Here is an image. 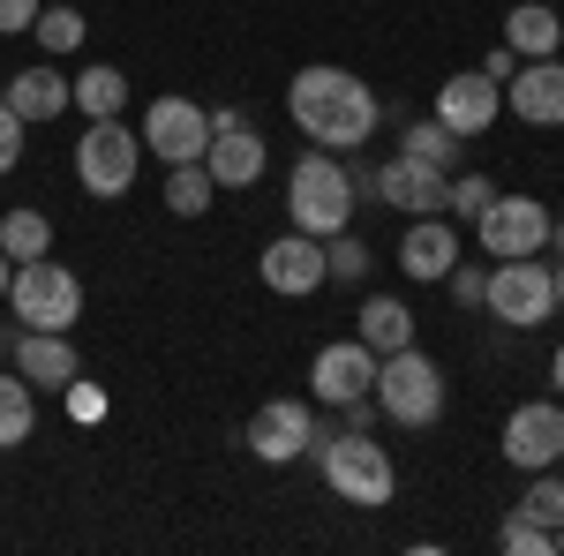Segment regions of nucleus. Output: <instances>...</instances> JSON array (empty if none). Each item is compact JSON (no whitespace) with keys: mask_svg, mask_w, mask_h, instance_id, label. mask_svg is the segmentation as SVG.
<instances>
[{"mask_svg":"<svg viewBox=\"0 0 564 556\" xmlns=\"http://www.w3.org/2000/svg\"><path fill=\"white\" fill-rule=\"evenodd\" d=\"M286 113H294V129H302L316 151H339V159L361 151V143L377 135V121H384L377 90L361 84L354 68H339V61H308V68H294Z\"/></svg>","mask_w":564,"mask_h":556,"instance_id":"1","label":"nucleus"},{"mask_svg":"<svg viewBox=\"0 0 564 556\" xmlns=\"http://www.w3.org/2000/svg\"><path fill=\"white\" fill-rule=\"evenodd\" d=\"M316 467L332 481V497L354 504V512H384L391 497H399V467H391V451L369 428H332V436L316 444Z\"/></svg>","mask_w":564,"mask_h":556,"instance_id":"2","label":"nucleus"},{"mask_svg":"<svg viewBox=\"0 0 564 556\" xmlns=\"http://www.w3.org/2000/svg\"><path fill=\"white\" fill-rule=\"evenodd\" d=\"M354 204H361V196H354V173L339 166V151H308V159H294V173H286V211H294L302 233H316V241L347 233Z\"/></svg>","mask_w":564,"mask_h":556,"instance_id":"3","label":"nucleus"},{"mask_svg":"<svg viewBox=\"0 0 564 556\" xmlns=\"http://www.w3.org/2000/svg\"><path fill=\"white\" fill-rule=\"evenodd\" d=\"M377 414L399 428H436L444 422V369L422 346H399L377 361Z\"/></svg>","mask_w":564,"mask_h":556,"instance_id":"4","label":"nucleus"},{"mask_svg":"<svg viewBox=\"0 0 564 556\" xmlns=\"http://www.w3.org/2000/svg\"><path fill=\"white\" fill-rule=\"evenodd\" d=\"M8 316H15L23 331H68V324L84 316V279H76L68 263H53V257L15 263V279H8Z\"/></svg>","mask_w":564,"mask_h":556,"instance_id":"5","label":"nucleus"},{"mask_svg":"<svg viewBox=\"0 0 564 556\" xmlns=\"http://www.w3.org/2000/svg\"><path fill=\"white\" fill-rule=\"evenodd\" d=\"M135 173H143V135L129 121H90L76 135V181H84L98 204H121L135 188Z\"/></svg>","mask_w":564,"mask_h":556,"instance_id":"6","label":"nucleus"},{"mask_svg":"<svg viewBox=\"0 0 564 556\" xmlns=\"http://www.w3.org/2000/svg\"><path fill=\"white\" fill-rule=\"evenodd\" d=\"M481 308H489L505 331H534V324L557 316V271H550L542 257H505L497 271H489Z\"/></svg>","mask_w":564,"mask_h":556,"instance_id":"7","label":"nucleus"},{"mask_svg":"<svg viewBox=\"0 0 564 556\" xmlns=\"http://www.w3.org/2000/svg\"><path fill=\"white\" fill-rule=\"evenodd\" d=\"M475 241H481L489 263L542 257V249H550V204H542V196H505V188H497V204L475 218Z\"/></svg>","mask_w":564,"mask_h":556,"instance_id":"8","label":"nucleus"},{"mask_svg":"<svg viewBox=\"0 0 564 556\" xmlns=\"http://www.w3.org/2000/svg\"><path fill=\"white\" fill-rule=\"evenodd\" d=\"M143 159H166V166H188V159H204L212 151V113L196 106V98H151L143 106Z\"/></svg>","mask_w":564,"mask_h":556,"instance_id":"9","label":"nucleus"},{"mask_svg":"<svg viewBox=\"0 0 564 556\" xmlns=\"http://www.w3.org/2000/svg\"><path fill=\"white\" fill-rule=\"evenodd\" d=\"M241 444L257 451L263 467H294V459H316V414H308L302 399H263L249 428H241Z\"/></svg>","mask_w":564,"mask_h":556,"instance_id":"10","label":"nucleus"},{"mask_svg":"<svg viewBox=\"0 0 564 556\" xmlns=\"http://www.w3.org/2000/svg\"><path fill=\"white\" fill-rule=\"evenodd\" d=\"M505 459L520 473H542L564 459V399H527L512 406V422H505V444H497Z\"/></svg>","mask_w":564,"mask_h":556,"instance_id":"11","label":"nucleus"},{"mask_svg":"<svg viewBox=\"0 0 564 556\" xmlns=\"http://www.w3.org/2000/svg\"><path fill=\"white\" fill-rule=\"evenodd\" d=\"M257 279L271 286V294H286V301H308V294H324L332 279H324V241L316 233H279V241H263V257H257Z\"/></svg>","mask_w":564,"mask_h":556,"instance_id":"12","label":"nucleus"},{"mask_svg":"<svg viewBox=\"0 0 564 556\" xmlns=\"http://www.w3.org/2000/svg\"><path fill=\"white\" fill-rule=\"evenodd\" d=\"M204 166H212L218 188H257L263 166H271V143L226 106V113H212V151H204Z\"/></svg>","mask_w":564,"mask_h":556,"instance_id":"13","label":"nucleus"},{"mask_svg":"<svg viewBox=\"0 0 564 556\" xmlns=\"http://www.w3.org/2000/svg\"><path fill=\"white\" fill-rule=\"evenodd\" d=\"M377 361H384V353H369L361 339H332L316 361H308L316 406H354V399H369V391H377Z\"/></svg>","mask_w":564,"mask_h":556,"instance_id":"14","label":"nucleus"},{"mask_svg":"<svg viewBox=\"0 0 564 556\" xmlns=\"http://www.w3.org/2000/svg\"><path fill=\"white\" fill-rule=\"evenodd\" d=\"M497 113H505V84H489L481 68H459V76L436 84V121L459 135V143L489 135V129H497Z\"/></svg>","mask_w":564,"mask_h":556,"instance_id":"15","label":"nucleus"},{"mask_svg":"<svg viewBox=\"0 0 564 556\" xmlns=\"http://www.w3.org/2000/svg\"><path fill=\"white\" fill-rule=\"evenodd\" d=\"M444 181H452V173H436V166H422V159L399 151L384 166H369V196L399 218H430V211H444Z\"/></svg>","mask_w":564,"mask_h":556,"instance_id":"16","label":"nucleus"},{"mask_svg":"<svg viewBox=\"0 0 564 556\" xmlns=\"http://www.w3.org/2000/svg\"><path fill=\"white\" fill-rule=\"evenodd\" d=\"M505 113H520L527 129H564V61H520V76L505 84Z\"/></svg>","mask_w":564,"mask_h":556,"instance_id":"17","label":"nucleus"},{"mask_svg":"<svg viewBox=\"0 0 564 556\" xmlns=\"http://www.w3.org/2000/svg\"><path fill=\"white\" fill-rule=\"evenodd\" d=\"M459 263V226L444 211L430 218H406V233H399V271L406 279H422V286H444V271Z\"/></svg>","mask_w":564,"mask_h":556,"instance_id":"18","label":"nucleus"},{"mask_svg":"<svg viewBox=\"0 0 564 556\" xmlns=\"http://www.w3.org/2000/svg\"><path fill=\"white\" fill-rule=\"evenodd\" d=\"M8 361H15L23 384H39V391H68L76 377H84L68 331H15V339H8Z\"/></svg>","mask_w":564,"mask_h":556,"instance_id":"19","label":"nucleus"},{"mask_svg":"<svg viewBox=\"0 0 564 556\" xmlns=\"http://www.w3.org/2000/svg\"><path fill=\"white\" fill-rule=\"evenodd\" d=\"M0 98L23 113V129H39V121H61V113H68V76H61L53 61H31V68H15V76H8Z\"/></svg>","mask_w":564,"mask_h":556,"instance_id":"20","label":"nucleus"},{"mask_svg":"<svg viewBox=\"0 0 564 556\" xmlns=\"http://www.w3.org/2000/svg\"><path fill=\"white\" fill-rule=\"evenodd\" d=\"M505 45L520 53V61H550L564 45V15L550 8V0H520L512 15H505Z\"/></svg>","mask_w":564,"mask_h":556,"instance_id":"21","label":"nucleus"},{"mask_svg":"<svg viewBox=\"0 0 564 556\" xmlns=\"http://www.w3.org/2000/svg\"><path fill=\"white\" fill-rule=\"evenodd\" d=\"M354 324H361L354 339L369 346V353H399V346H414V308H406L399 294H369Z\"/></svg>","mask_w":564,"mask_h":556,"instance_id":"22","label":"nucleus"},{"mask_svg":"<svg viewBox=\"0 0 564 556\" xmlns=\"http://www.w3.org/2000/svg\"><path fill=\"white\" fill-rule=\"evenodd\" d=\"M68 106H76L84 121H121V106H129V76L106 68V61H90L84 76H68Z\"/></svg>","mask_w":564,"mask_h":556,"instance_id":"23","label":"nucleus"},{"mask_svg":"<svg viewBox=\"0 0 564 556\" xmlns=\"http://www.w3.org/2000/svg\"><path fill=\"white\" fill-rule=\"evenodd\" d=\"M31 428H39V384H23L15 369H0V451L31 444Z\"/></svg>","mask_w":564,"mask_h":556,"instance_id":"24","label":"nucleus"},{"mask_svg":"<svg viewBox=\"0 0 564 556\" xmlns=\"http://www.w3.org/2000/svg\"><path fill=\"white\" fill-rule=\"evenodd\" d=\"M212 196H218V181H212L204 159L166 166V211H174V218H204V211H212Z\"/></svg>","mask_w":564,"mask_h":556,"instance_id":"25","label":"nucleus"},{"mask_svg":"<svg viewBox=\"0 0 564 556\" xmlns=\"http://www.w3.org/2000/svg\"><path fill=\"white\" fill-rule=\"evenodd\" d=\"M0 257H8V263L53 257V226H45V211H8V218H0Z\"/></svg>","mask_w":564,"mask_h":556,"instance_id":"26","label":"nucleus"},{"mask_svg":"<svg viewBox=\"0 0 564 556\" xmlns=\"http://www.w3.org/2000/svg\"><path fill=\"white\" fill-rule=\"evenodd\" d=\"M459 151H467V143H459V135L444 129L436 113L406 129V159H422V166H436V173H459Z\"/></svg>","mask_w":564,"mask_h":556,"instance_id":"27","label":"nucleus"},{"mask_svg":"<svg viewBox=\"0 0 564 556\" xmlns=\"http://www.w3.org/2000/svg\"><path fill=\"white\" fill-rule=\"evenodd\" d=\"M497 549H505V556H557V534L512 504V512H505V526H497Z\"/></svg>","mask_w":564,"mask_h":556,"instance_id":"28","label":"nucleus"},{"mask_svg":"<svg viewBox=\"0 0 564 556\" xmlns=\"http://www.w3.org/2000/svg\"><path fill=\"white\" fill-rule=\"evenodd\" d=\"M489 204H497V181H489V173H452V181H444V211H452V218L475 226Z\"/></svg>","mask_w":564,"mask_h":556,"instance_id":"29","label":"nucleus"},{"mask_svg":"<svg viewBox=\"0 0 564 556\" xmlns=\"http://www.w3.org/2000/svg\"><path fill=\"white\" fill-rule=\"evenodd\" d=\"M31 31H39V45L61 61V53H76V45H84L90 23H84V8H39V23H31Z\"/></svg>","mask_w":564,"mask_h":556,"instance_id":"30","label":"nucleus"},{"mask_svg":"<svg viewBox=\"0 0 564 556\" xmlns=\"http://www.w3.org/2000/svg\"><path fill=\"white\" fill-rule=\"evenodd\" d=\"M520 512H527V519H542L550 534H557V526H564V473H557V467H542V473H534V481H527Z\"/></svg>","mask_w":564,"mask_h":556,"instance_id":"31","label":"nucleus"},{"mask_svg":"<svg viewBox=\"0 0 564 556\" xmlns=\"http://www.w3.org/2000/svg\"><path fill=\"white\" fill-rule=\"evenodd\" d=\"M361 271H369V241L332 233V241H324V279H332V286H361Z\"/></svg>","mask_w":564,"mask_h":556,"instance_id":"32","label":"nucleus"},{"mask_svg":"<svg viewBox=\"0 0 564 556\" xmlns=\"http://www.w3.org/2000/svg\"><path fill=\"white\" fill-rule=\"evenodd\" d=\"M444 286H452V301H459V308H481L489 271H481V263H452V271H444Z\"/></svg>","mask_w":564,"mask_h":556,"instance_id":"33","label":"nucleus"},{"mask_svg":"<svg viewBox=\"0 0 564 556\" xmlns=\"http://www.w3.org/2000/svg\"><path fill=\"white\" fill-rule=\"evenodd\" d=\"M23 166V113L0 98V173H15Z\"/></svg>","mask_w":564,"mask_h":556,"instance_id":"34","label":"nucleus"},{"mask_svg":"<svg viewBox=\"0 0 564 556\" xmlns=\"http://www.w3.org/2000/svg\"><path fill=\"white\" fill-rule=\"evenodd\" d=\"M39 8L45 0H0V39H23V31L39 23Z\"/></svg>","mask_w":564,"mask_h":556,"instance_id":"35","label":"nucleus"},{"mask_svg":"<svg viewBox=\"0 0 564 556\" xmlns=\"http://www.w3.org/2000/svg\"><path fill=\"white\" fill-rule=\"evenodd\" d=\"M481 76H489V84H512V76H520V53H512V45H497V53L481 61Z\"/></svg>","mask_w":564,"mask_h":556,"instance_id":"36","label":"nucleus"},{"mask_svg":"<svg viewBox=\"0 0 564 556\" xmlns=\"http://www.w3.org/2000/svg\"><path fill=\"white\" fill-rule=\"evenodd\" d=\"M68 406H76L84 422H98V414H106V399H98V391H84V384H68Z\"/></svg>","mask_w":564,"mask_h":556,"instance_id":"37","label":"nucleus"},{"mask_svg":"<svg viewBox=\"0 0 564 556\" xmlns=\"http://www.w3.org/2000/svg\"><path fill=\"white\" fill-rule=\"evenodd\" d=\"M550 257H564V211H550Z\"/></svg>","mask_w":564,"mask_h":556,"instance_id":"38","label":"nucleus"},{"mask_svg":"<svg viewBox=\"0 0 564 556\" xmlns=\"http://www.w3.org/2000/svg\"><path fill=\"white\" fill-rule=\"evenodd\" d=\"M550 384H557V399H564V346L550 353Z\"/></svg>","mask_w":564,"mask_h":556,"instance_id":"39","label":"nucleus"},{"mask_svg":"<svg viewBox=\"0 0 564 556\" xmlns=\"http://www.w3.org/2000/svg\"><path fill=\"white\" fill-rule=\"evenodd\" d=\"M8 279H15V263H8V257H0V301H8Z\"/></svg>","mask_w":564,"mask_h":556,"instance_id":"40","label":"nucleus"},{"mask_svg":"<svg viewBox=\"0 0 564 556\" xmlns=\"http://www.w3.org/2000/svg\"><path fill=\"white\" fill-rule=\"evenodd\" d=\"M557 316H564V257H557Z\"/></svg>","mask_w":564,"mask_h":556,"instance_id":"41","label":"nucleus"},{"mask_svg":"<svg viewBox=\"0 0 564 556\" xmlns=\"http://www.w3.org/2000/svg\"><path fill=\"white\" fill-rule=\"evenodd\" d=\"M557 556H564V526H557Z\"/></svg>","mask_w":564,"mask_h":556,"instance_id":"42","label":"nucleus"},{"mask_svg":"<svg viewBox=\"0 0 564 556\" xmlns=\"http://www.w3.org/2000/svg\"><path fill=\"white\" fill-rule=\"evenodd\" d=\"M0 346H8V324H0Z\"/></svg>","mask_w":564,"mask_h":556,"instance_id":"43","label":"nucleus"},{"mask_svg":"<svg viewBox=\"0 0 564 556\" xmlns=\"http://www.w3.org/2000/svg\"><path fill=\"white\" fill-rule=\"evenodd\" d=\"M557 467H564V459H557Z\"/></svg>","mask_w":564,"mask_h":556,"instance_id":"44","label":"nucleus"}]
</instances>
